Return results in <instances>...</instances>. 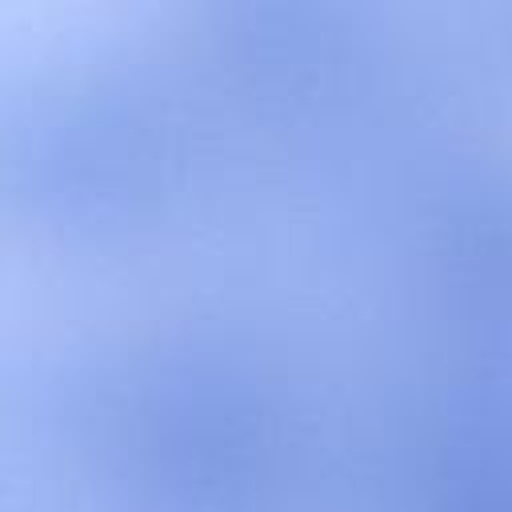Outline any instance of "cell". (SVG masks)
Segmentation results:
<instances>
[{"mask_svg": "<svg viewBox=\"0 0 512 512\" xmlns=\"http://www.w3.org/2000/svg\"><path fill=\"white\" fill-rule=\"evenodd\" d=\"M508 64H512V32H508ZM508 96H512V68H508Z\"/></svg>", "mask_w": 512, "mask_h": 512, "instance_id": "obj_1", "label": "cell"}]
</instances>
